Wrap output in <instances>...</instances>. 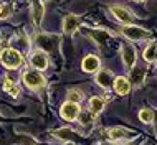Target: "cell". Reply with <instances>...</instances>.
Here are the masks:
<instances>
[{"label":"cell","mask_w":157,"mask_h":145,"mask_svg":"<svg viewBox=\"0 0 157 145\" xmlns=\"http://www.w3.org/2000/svg\"><path fill=\"white\" fill-rule=\"evenodd\" d=\"M0 61L7 69H17L22 65V54L15 48H5L0 53Z\"/></svg>","instance_id":"6da1fadb"},{"label":"cell","mask_w":157,"mask_h":145,"mask_svg":"<svg viewBox=\"0 0 157 145\" xmlns=\"http://www.w3.org/2000/svg\"><path fill=\"white\" fill-rule=\"evenodd\" d=\"M23 83L30 89H38L45 84V78L41 76V72L38 69H28L23 72Z\"/></svg>","instance_id":"7a4b0ae2"},{"label":"cell","mask_w":157,"mask_h":145,"mask_svg":"<svg viewBox=\"0 0 157 145\" xmlns=\"http://www.w3.org/2000/svg\"><path fill=\"white\" fill-rule=\"evenodd\" d=\"M122 35L127 36L129 40L141 41L144 38H149V32L141 27H136V25H127V27H122Z\"/></svg>","instance_id":"3957f363"},{"label":"cell","mask_w":157,"mask_h":145,"mask_svg":"<svg viewBox=\"0 0 157 145\" xmlns=\"http://www.w3.org/2000/svg\"><path fill=\"white\" fill-rule=\"evenodd\" d=\"M79 112H81V110H79V106L76 104V102L68 101L61 106V117L65 119V121H75V119L79 116Z\"/></svg>","instance_id":"277c9868"},{"label":"cell","mask_w":157,"mask_h":145,"mask_svg":"<svg viewBox=\"0 0 157 145\" xmlns=\"http://www.w3.org/2000/svg\"><path fill=\"white\" fill-rule=\"evenodd\" d=\"M58 36L53 35H38L36 36V43L41 48V51H55V46L58 45Z\"/></svg>","instance_id":"5b68a950"},{"label":"cell","mask_w":157,"mask_h":145,"mask_svg":"<svg viewBox=\"0 0 157 145\" xmlns=\"http://www.w3.org/2000/svg\"><path fill=\"white\" fill-rule=\"evenodd\" d=\"M30 63H32V66L35 68V69H38V71L46 69V68H48V58H46L45 51H41V50L35 51V53L32 54Z\"/></svg>","instance_id":"8992f818"},{"label":"cell","mask_w":157,"mask_h":145,"mask_svg":"<svg viewBox=\"0 0 157 145\" xmlns=\"http://www.w3.org/2000/svg\"><path fill=\"white\" fill-rule=\"evenodd\" d=\"M79 28V18L76 15H68L63 20V30L66 35H73L76 30Z\"/></svg>","instance_id":"52a82bcc"},{"label":"cell","mask_w":157,"mask_h":145,"mask_svg":"<svg viewBox=\"0 0 157 145\" xmlns=\"http://www.w3.org/2000/svg\"><path fill=\"white\" fill-rule=\"evenodd\" d=\"M111 12L114 13V17H116L119 22L127 23V25L132 23V15H131L129 12L126 10V8H122V7H119V5H113V7H111Z\"/></svg>","instance_id":"ba28073f"},{"label":"cell","mask_w":157,"mask_h":145,"mask_svg":"<svg viewBox=\"0 0 157 145\" xmlns=\"http://www.w3.org/2000/svg\"><path fill=\"white\" fill-rule=\"evenodd\" d=\"M114 89H116V92L119 96H126L127 92L131 91V84L129 81H127L124 76H117V78H114Z\"/></svg>","instance_id":"9c48e42d"},{"label":"cell","mask_w":157,"mask_h":145,"mask_svg":"<svg viewBox=\"0 0 157 145\" xmlns=\"http://www.w3.org/2000/svg\"><path fill=\"white\" fill-rule=\"evenodd\" d=\"M136 50H134V46H131V45H126V46H122V59H124V65L127 68H132L134 66V63H136Z\"/></svg>","instance_id":"30bf717a"},{"label":"cell","mask_w":157,"mask_h":145,"mask_svg":"<svg viewBox=\"0 0 157 145\" xmlns=\"http://www.w3.org/2000/svg\"><path fill=\"white\" fill-rule=\"evenodd\" d=\"M83 69L86 72L98 71V69H99V59H98L94 54H88V56L83 59Z\"/></svg>","instance_id":"8fae6325"},{"label":"cell","mask_w":157,"mask_h":145,"mask_svg":"<svg viewBox=\"0 0 157 145\" xmlns=\"http://www.w3.org/2000/svg\"><path fill=\"white\" fill-rule=\"evenodd\" d=\"M43 12H45L43 3H41L40 0H33V3H32V17H33L35 25H38L41 22V18H43Z\"/></svg>","instance_id":"7c38bea8"},{"label":"cell","mask_w":157,"mask_h":145,"mask_svg":"<svg viewBox=\"0 0 157 145\" xmlns=\"http://www.w3.org/2000/svg\"><path fill=\"white\" fill-rule=\"evenodd\" d=\"M96 81H98L99 86H103V87L108 89L114 83V78H113L111 71H99V72H98V76H96Z\"/></svg>","instance_id":"4fadbf2b"},{"label":"cell","mask_w":157,"mask_h":145,"mask_svg":"<svg viewBox=\"0 0 157 145\" xmlns=\"http://www.w3.org/2000/svg\"><path fill=\"white\" fill-rule=\"evenodd\" d=\"M90 35L94 38V41L99 45L108 43V40L111 38V35H109L108 32H104V30H90Z\"/></svg>","instance_id":"5bb4252c"},{"label":"cell","mask_w":157,"mask_h":145,"mask_svg":"<svg viewBox=\"0 0 157 145\" xmlns=\"http://www.w3.org/2000/svg\"><path fill=\"white\" fill-rule=\"evenodd\" d=\"M104 109V101L101 97H91L90 99V112L93 116H98Z\"/></svg>","instance_id":"9a60e30c"},{"label":"cell","mask_w":157,"mask_h":145,"mask_svg":"<svg viewBox=\"0 0 157 145\" xmlns=\"http://www.w3.org/2000/svg\"><path fill=\"white\" fill-rule=\"evenodd\" d=\"M109 137L113 140H119V139L129 140V139H132V134H129L126 129H111L109 130Z\"/></svg>","instance_id":"2e32d148"},{"label":"cell","mask_w":157,"mask_h":145,"mask_svg":"<svg viewBox=\"0 0 157 145\" xmlns=\"http://www.w3.org/2000/svg\"><path fill=\"white\" fill-rule=\"evenodd\" d=\"M144 76H146V71H144L142 68H134V69L131 71V79H132V83L136 86H139L144 81Z\"/></svg>","instance_id":"e0dca14e"},{"label":"cell","mask_w":157,"mask_h":145,"mask_svg":"<svg viewBox=\"0 0 157 145\" xmlns=\"http://www.w3.org/2000/svg\"><path fill=\"white\" fill-rule=\"evenodd\" d=\"M144 59L149 63L157 59V43H152L146 48V51H144Z\"/></svg>","instance_id":"ac0fdd59"},{"label":"cell","mask_w":157,"mask_h":145,"mask_svg":"<svg viewBox=\"0 0 157 145\" xmlns=\"http://www.w3.org/2000/svg\"><path fill=\"white\" fill-rule=\"evenodd\" d=\"M3 89H5V91H7L10 96H13V97H17V96L20 94V89H18V86H15V84L10 81V78H7V79H5V84H3Z\"/></svg>","instance_id":"d6986e66"},{"label":"cell","mask_w":157,"mask_h":145,"mask_svg":"<svg viewBox=\"0 0 157 145\" xmlns=\"http://www.w3.org/2000/svg\"><path fill=\"white\" fill-rule=\"evenodd\" d=\"M139 119L146 124H152L154 122V114H152L149 109H142L141 112H139Z\"/></svg>","instance_id":"ffe728a7"},{"label":"cell","mask_w":157,"mask_h":145,"mask_svg":"<svg viewBox=\"0 0 157 145\" xmlns=\"http://www.w3.org/2000/svg\"><path fill=\"white\" fill-rule=\"evenodd\" d=\"M68 101L71 102H76V104H79V102L83 101V92L76 91V89H73V91L68 92Z\"/></svg>","instance_id":"44dd1931"},{"label":"cell","mask_w":157,"mask_h":145,"mask_svg":"<svg viewBox=\"0 0 157 145\" xmlns=\"http://www.w3.org/2000/svg\"><path fill=\"white\" fill-rule=\"evenodd\" d=\"M55 135L60 137V139H63V140H68V139L73 137V130H71V129H60V130L55 132Z\"/></svg>","instance_id":"7402d4cb"},{"label":"cell","mask_w":157,"mask_h":145,"mask_svg":"<svg viewBox=\"0 0 157 145\" xmlns=\"http://www.w3.org/2000/svg\"><path fill=\"white\" fill-rule=\"evenodd\" d=\"M91 116L93 114L90 112H79V122L83 124V125H88V124H91Z\"/></svg>","instance_id":"603a6c76"},{"label":"cell","mask_w":157,"mask_h":145,"mask_svg":"<svg viewBox=\"0 0 157 145\" xmlns=\"http://www.w3.org/2000/svg\"><path fill=\"white\" fill-rule=\"evenodd\" d=\"M8 12H10V8L5 7L3 10H0V18H5V17H8Z\"/></svg>","instance_id":"cb8c5ba5"},{"label":"cell","mask_w":157,"mask_h":145,"mask_svg":"<svg viewBox=\"0 0 157 145\" xmlns=\"http://www.w3.org/2000/svg\"><path fill=\"white\" fill-rule=\"evenodd\" d=\"M0 10H2V5H0Z\"/></svg>","instance_id":"d4e9b609"},{"label":"cell","mask_w":157,"mask_h":145,"mask_svg":"<svg viewBox=\"0 0 157 145\" xmlns=\"http://www.w3.org/2000/svg\"><path fill=\"white\" fill-rule=\"evenodd\" d=\"M137 2H142V0H137Z\"/></svg>","instance_id":"484cf974"}]
</instances>
